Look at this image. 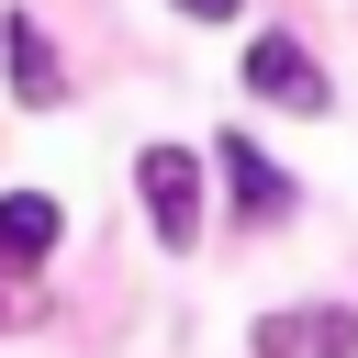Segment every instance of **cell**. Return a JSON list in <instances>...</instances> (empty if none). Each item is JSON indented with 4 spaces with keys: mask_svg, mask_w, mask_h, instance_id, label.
I'll list each match as a JSON object with an SVG mask.
<instances>
[{
    "mask_svg": "<svg viewBox=\"0 0 358 358\" xmlns=\"http://www.w3.org/2000/svg\"><path fill=\"white\" fill-rule=\"evenodd\" d=\"M213 157H224V179H235V213H246V224H280V213H291V168H268L246 134H224Z\"/></svg>",
    "mask_w": 358,
    "mask_h": 358,
    "instance_id": "277c9868",
    "label": "cell"
},
{
    "mask_svg": "<svg viewBox=\"0 0 358 358\" xmlns=\"http://www.w3.org/2000/svg\"><path fill=\"white\" fill-rule=\"evenodd\" d=\"M134 190H145L157 246H190V235H201V157H190V145H145V157H134Z\"/></svg>",
    "mask_w": 358,
    "mask_h": 358,
    "instance_id": "6da1fadb",
    "label": "cell"
},
{
    "mask_svg": "<svg viewBox=\"0 0 358 358\" xmlns=\"http://www.w3.org/2000/svg\"><path fill=\"white\" fill-rule=\"evenodd\" d=\"M257 358H358V313H347V302L268 313V324H257Z\"/></svg>",
    "mask_w": 358,
    "mask_h": 358,
    "instance_id": "3957f363",
    "label": "cell"
},
{
    "mask_svg": "<svg viewBox=\"0 0 358 358\" xmlns=\"http://www.w3.org/2000/svg\"><path fill=\"white\" fill-rule=\"evenodd\" d=\"M0 45H11V90H22L34 112H56V101H67V67H56V45L34 34V11H11V22H0Z\"/></svg>",
    "mask_w": 358,
    "mask_h": 358,
    "instance_id": "8992f818",
    "label": "cell"
},
{
    "mask_svg": "<svg viewBox=\"0 0 358 358\" xmlns=\"http://www.w3.org/2000/svg\"><path fill=\"white\" fill-rule=\"evenodd\" d=\"M179 11H190V22H224V11H235V0H179Z\"/></svg>",
    "mask_w": 358,
    "mask_h": 358,
    "instance_id": "52a82bcc",
    "label": "cell"
},
{
    "mask_svg": "<svg viewBox=\"0 0 358 358\" xmlns=\"http://www.w3.org/2000/svg\"><path fill=\"white\" fill-rule=\"evenodd\" d=\"M246 90H257V101H280V112H324V101H336V90H324V67H313L291 34H257V45H246Z\"/></svg>",
    "mask_w": 358,
    "mask_h": 358,
    "instance_id": "7a4b0ae2",
    "label": "cell"
},
{
    "mask_svg": "<svg viewBox=\"0 0 358 358\" xmlns=\"http://www.w3.org/2000/svg\"><path fill=\"white\" fill-rule=\"evenodd\" d=\"M56 235H67V213H56L45 190H0V257H11V268H45Z\"/></svg>",
    "mask_w": 358,
    "mask_h": 358,
    "instance_id": "5b68a950",
    "label": "cell"
}]
</instances>
